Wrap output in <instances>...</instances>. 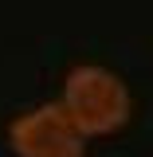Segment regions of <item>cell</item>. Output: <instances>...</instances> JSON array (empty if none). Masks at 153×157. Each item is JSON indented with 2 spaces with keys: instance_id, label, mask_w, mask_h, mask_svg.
I'll return each instance as SVG.
<instances>
[{
  "instance_id": "7a4b0ae2",
  "label": "cell",
  "mask_w": 153,
  "mask_h": 157,
  "mask_svg": "<svg viewBox=\"0 0 153 157\" xmlns=\"http://www.w3.org/2000/svg\"><path fill=\"white\" fill-rule=\"evenodd\" d=\"M8 145L16 157H82L86 137L75 130V122L59 102L32 106L8 126Z\"/></svg>"
},
{
  "instance_id": "6da1fadb",
  "label": "cell",
  "mask_w": 153,
  "mask_h": 157,
  "mask_svg": "<svg viewBox=\"0 0 153 157\" xmlns=\"http://www.w3.org/2000/svg\"><path fill=\"white\" fill-rule=\"evenodd\" d=\"M59 106L67 110V118L82 137H106L130 122V86L114 71L86 63L67 75Z\"/></svg>"
}]
</instances>
